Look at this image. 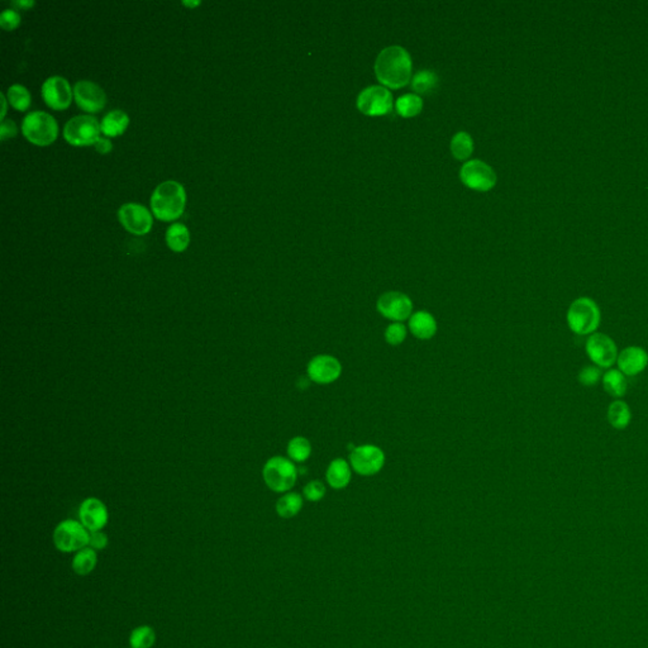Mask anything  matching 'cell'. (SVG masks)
I'll return each instance as SVG.
<instances>
[{"label":"cell","instance_id":"1","mask_svg":"<svg viewBox=\"0 0 648 648\" xmlns=\"http://www.w3.org/2000/svg\"><path fill=\"white\" fill-rule=\"evenodd\" d=\"M375 72L379 81L390 89H399L408 84L412 75V60L400 46L382 49L375 63Z\"/></svg>","mask_w":648,"mask_h":648},{"label":"cell","instance_id":"2","mask_svg":"<svg viewBox=\"0 0 648 648\" xmlns=\"http://www.w3.org/2000/svg\"><path fill=\"white\" fill-rule=\"evenodd\" d=\"M186 193L181 184L177 181H165L156 188L151 197V208L156 217L165 222L174 220L185 209Z\"/></svg>","mask_w":648,"mask_h":648},{"label":"cell","instance_id":"3","mask_svg":"<svg viewBox=\"0 0 648 648\" xmlns=\"http://www.w3.org/2000/svg\"><path fill=\"white\" fill-rule=\"evenodd\" d=\"M567 325L578 336H592L599 328L601 313L592 298L581 296L575 299L566 314Z\"/></svg>","mask_w":648,"mask_h":648},{"label":"cell","instance_id":"4","mask_svg":"<svg viewBox=\"0 0 648 648\" xmlns=\"http://www.w3.org/2000/svg\"><path fill=\"white\" fill-rule=\"evenodd\" d=\"M262 478L270 490L275 493H289L295 485L298 470L290 458L274 456L268 458L264 466Z\"/></svg>","mask_w":648,"mask_h":648},{"label":"cell","instance_id":"5","mask_svg":"<svg viewBox=\"0 0 648 648\" xmlns=\"http://www.w3.org/2000/svg\"><path fill=\"white\" fill-rule=\"evenodd\" d=\"M90 532L84 524L75 519H65L56 526L52 535V541L57 551L64 553H76L88 547Z\"/></svg>","mask_w":648,"mask_h":648},{"label":"cell","instance_id":"6","mask_svg":"<svg viewBox=\"0 0 648 648\" xmlns=\"http://www.w3.org/2000/svg\"><path fill=\"white\" fill-rule=\"evenodd\" d=\"M22 132L33 145L49 146L57 138L58 126L56 120L51 114L32 112L23 120Z\"/></svg>","mask_w":648,"mask_h":648},{"label":"cell","instance_id":"7","mask_svg":"<svg viewBox=\"0 0 648 648\" xmlns=\"http://www.w3.org/2000/svg\"><path fill=\"white\" fill-rule=\"evenodd\" d=\"M100 123L92 115H78L66 123L64 137L72 146H90L98 141Z\"/></svg>","mask_w":648,"mask_h":648},{"label":"cell","instance_id":"8","mask_svg":"<svg viewBox=\"0 0 648 648\" xmlns=\"http://www.w3.org/2000/svg\"><path fill=\"white\" fill-rule=\"evenodd\" d=\"M585 351L592 364L599 368H610L617 364L618 347L614 339L604 333H592L586 341Z\"/></svg>","mask_w":648,"mask_h":648},{"label":"cell","instance_id":"9","mask_svg":"<svg viewBox=\"0 0 648 648\" xmlns=\"http://www.w3.org/2000/svg\"><path fill=\"white\" fill-rule=\"evenodd\" d=\"M350 464L355 472L362 476H373L381 471L385 464V453L375 444L355 447L350 455Z\"/></svg>","mask_w":648,"mask_h":648},{"label":"cell","instance_id":"10","mask_svg":"<svg viewBox=\"0 0 648 648\" xmlns=\"http://www.w3.org/2000/svg\"><path fill=\"white\" fill-rule=\"evenodd\" d=\"M376 309L382 317L402 323L412 317L413 303L408 295L400 291H388L378 299Z\"/></svg>","mask_w":648,"mask_h":648},{"label":"cell","instance_id":"11","mask_svg":"<svg viewBox=\"0 0 648 648\" xmlns=\"http://www.w3.org/2000/svg\"><path fill=\"white\" fill-rule=\"evenodd\" d=\"M357 108L359 112L371 117L385 115L391 112L393 97L388 89L382 86H370L359 94Z\"/></svg>","mask_w":648,"mask_h":648},{"label":"cell","instance_id":"12","mask_svg":"<svg viewBox=\"0 0 648 648\" xmlns=\"http://www.w3.org/2000/svg\"><path fill=\"white\" fill-rule=\"evenodd\" d=\"M460 177L462 183L473 191H490L496 183V175L494 170L489 165H486L485 162L479 160L466 162L461 169Z\"/></svg>","mask_w":648,"mask_h":648},{"label":"cell","instance_id":"13","mask_svg":"<svg viewBox=\"0 0 648 648\" xmlns=\"http://www.w3.org/2000/svg\"><path fill=\"white\" fill-rule=\"evenodd\" d=\"M118 218L128 232L137 236L147 234L154 223L151 213L145 206L134 203L122 205L118 211Z\"/></svg>","mask_w":648,"mask_h":648},{"label":"cell","instance_id":"14","mask_svg":"<svg viewBox=\"0 0 648 648\" xmlns=\"http://www.w3.org/2000/svg\"><path fill=\"white\" fill-rule=\"evenodd\" d=\"M307 373L309 380L313 382L327 385L339 380L342 373V365L339 359L333 356L319 355L310 359L307 367Z\"/></svg>","mask_w":648,"mask_h":648},{"label":"cell","instance_id":"15","mask_svg":"<svg viewBox=\"0 0 648 648\" xmlns=\"http://www.w3.org/2000/svg\"><path fill=\"white\" fill-rule=\"evenodd\" d=\"M79 521L89 532L103 530L109 521V512L104 501L98 498H86L79 507Z\"/></svg>","mask_w":648,"mask_h":648},{"label":"cell","instance_id":"16","mask_svg":"<svg viewBox=\"0 0 648 648\" xmlns=\"http://www.w3.org/2000/svg\"><path fill=\"white\" fill-rule=\"evenodd\" d=\"M74 97L79 108L88 113H98L99 111L106 106V95L104 90L99 85L88 80H81L75 84Z\"/></svg>","mask_w":648,"mask_h":648},{"label":"cell","instance_id":"17","mask_svg":"<svg viewBox=\"0 0 648 648\" xmlns=\"http://www.w3.org/2000/svg\"><path fill=\"white\" fill-rule=\"evenodd\" d=\"M42 97L49 108L55 111H64L71 104L72 90L66 79L52 76L43 83Z\"/></svg>","mask_w":648,"mask_h":648},{"label":"cell","instance_id":"18","mask_svg":"<svg viewBox=\"0 0 648 648\" xmlns=\"http://www.w3.org/2000/svg\"><path fill=\"white\" fill-rule=\"evenodd\" d=\"M620 373L626 376H635L643 373L648 366V353L643 347L629 346L620 351L617 359Z\"/></svg>","mask_w":648,"mask_h":648},{"label":"cell","instance_id":"19","mask_svg":"<svg viewBox=\"0 0 648 648\" xmlns=\"http://www.w3.org/2000/svg\"><path fill=\"white\" fill-rule=\"evenodd\" d=\"M409 330L418 339H430L437 333V321L430 313L419 310L409 318Z\"/></svg>","mask_w":648,"mask_h":648},{"label":"cell","instance_id":"20","mask_svg":"<svg viewBox=\"0 0 648 648\" xmlns=\"http://www.w3.org/2000/svg\"><path fill=\"white\" fill-rule=\"evenodd\" d=\"M351 478H353L351 466L343 458L333 460L328 466L327 473H325L327 483L330 484L331 487L337 489V490L345 489L346 486L350 484Z\"/></svg>","mask_w":648,"mask_h":648},{"label":"cell","instance_id":"21","mask_svg":"<svg viewBox=\"0 0 648 648\" xmlns=\"http://www.w3.org/2000/svg\"><path fill=\"white\" fill-rule=\"evenodd\" d=\"M98 565V552L92 547H85L74 553L71 560V569L79 576H88L95 570Z\"/></svg>","mask_w":648,"mask_h":648},{"label":"cell","instance_id":"22","mask_svg":"<svg viewBox=\"0 0 648 648\" xmlns=\"http://www.w3.org/2000/svg\"><path fill=\"white\" fill-rule=\"evenodd\" d=\"M606 418L614 430H623L631 424L632 412L627 403L617 399L609 404Z\"/></svg>","mask_w":648,"mask_h":648},{"label":"cell","instance_id":"23","mask_svg":"<svg viewBox=\"0 0 648 648\" xmlns=\"http://www.w3.org/2000/svg\"><path fill=\"white\" fill-rule=\"evenodd\" d=\"M601 381H603V388L606 390V394L613 396L615 399H619L627 393V376L620 373L618 368L608 370L603 375Z\"/></svg>","mask_w":648,"mask_h":648},{"label":"cell","instance_id":"24","mask_svg":"<svg viewBox=\"0 0 648 648\" xmlns=\"http://www.w3.org/2000/svg\"><path fill=\"white\" fill-rule=\"evenodd\" d=\"M129 124V117L122 111H112L106 114L100 123L102 132L108 137H117L124 133Z\"/></svg>","mask_w":648,"mask_h":648},{"label":"cell","instance_id":"25","mask_svg":"<svg viewBox=\"0 0 648 648\" xmlns=\"http://www.w3.org/2000/svg\"><path fill=\"white\" fill-rule=\"evenodd\" d=\"M303 508V498L298 493H285L276 501V513L279 517L289 519L300 513Z\"/></svg>","mask_w":648,"mask_h":648},{"label":"cell","instance_id":"26","mask_svg":"<svg viewBox=\"0 0 648 648\" xmlns=\"http://www.w3.org/2000/svg\"><path fill=\"white\" fill-rule=\"evenodd\" d=\"M166 242L174 252H183L191 242L189 229L183 223H174L166 232Z\"/></svg>","mask_w":648,"mask_h":648},{"label":"cell","instance_id":"27","mask_svg":"<svg viewBox=\"0 0 648 648\" xmlns=\"http://www.w3.org/2000/svg\"><path fill=\"white\" fill-rule=\"evenodd\" d=\"M129 647L132 648H152L156 643V632L154 628L148 624H142L134 628L129 634Z\"/></svg>","mask_w":648,"mask_h":648},{"label":"cell","instance_id":"28","mask_svg":"<svg viewBox=\"0 0 648 648\" xmlns=\"http://www.w3.org/2000/svg\"><path fill=\"white\" fill-rule=\"evenodd\" d=\"M311 453V444L305 437L291 438L288 444V455L293 462H304Z\"/></svg>","mask_w":648,"mask_h":648},{"label":"cell","instance_id":"29","mask_svg":"<svg viewBox=\"0 0 648 648\" xmlns=\"http://www.w3.org/2000/svg\"><path fill=\"white\" fill-rule=\"evenodd\" d=\"M423 108L422 99L414 94H407L396 102V111L404 118L414 117L421 113Z\"/></svg>","mask_w":648,"mask_h":648},{"label":"cell","instance_id":"30","mask_svg":"<svg viewBox=\"0 0 648 648\" xmlns=\"http://www.w3.org/2000/svg\"><path fill=\"white\" fill-rule=\"evenodd\" d=\"M8 102L17 111L24 112L31 106V94L29 90L19 84L12 85L7 92Z\"/></svg>","mask_w":648,"mask_h":648},{"label":"cell","instance_id":"31","mask_svg":"<svg viewBox=\"0 0 648 648\" xmlns=\"http://www.w3.org/2000/svg\"><path fill=\"white\" fill-rule=\"evenodd\" d=\"M473 149L472 138L466 132H458L451 142V151L457 160H465L470 157Z\"/></svg>","mask_w":648,"mask_h":648},{"label":"cell","instance_id":"32","mask_svg":"<svg viewBox=\"0 0 648 648\" xmlns=\"http://www.w3.org/2000/svg\"><path fill=\"white\" fill-rule=\"evenodd\" d=\"M437 80V75L433 71L423 70L418 72L413 79L412 88L419 94H427L436 88Z\"/></svg>","mask_w":648,"mask_h":648},{"label":"cell","instance_id":"33","mask_svg":"<svg viewBox=\"0 0 648 648\" xmlns=\"http://www.w3.org/2000/svg\"><path fill=\"white\" fill-rule=\"evenodd\" d=\"M407 334H408V332H407L405 325L400 323V322H394V323L388 325V328L385 331V341L388 342L389 345H402L403 342L407 339Z\"/></svg>","mask_w":648,"mask_h":648},{"label":"cell","instance_id":"34","mask_svg":"<svg viewBox=\"0 0 648 648\" xmlns=\"http://www.w3.org/2000/svg\"><path fill=\"white\" fill-rule=\"evenodd\" d=\"M601 378H603L601 371H600L599 367L595 366V365L583 367L578 375V382L581 385H584V387L597 385L601 380Z\"/></svg>","mask_w":648,"mask_h":648},{"label":"cell","instance_id":"35","mask_svg":"<svg viewBox=\"0 0 648 648\" xmlns=\"http://www.w3.org/2000/svg\"><path fill=\"white\" fill-rule=\"evenodd\" d=\"M303 493L305 499L316 503V501L323 499L324 495H325V486H324L323 483H321L318 480H313V481H310L307 485L304 486Z\"/></svg>","mask_w":648,"mask_h":648},{"label":"cell","instance_id":"36","mask_svg":"<svg viewBox=\"0 0 648 648\" xmlns=\"http://www.w3.org/2000/svg\"><path fill=\"white\" fill-rule=\"evenodd\" d=\"M21 24V15L13 9H6L0 15V26L6 31H13Z\"/></svg>","mask_w":648,"mask_h":648},{"label":"cell","instance_id":"37","mask_svg":"<svg viewBox=\"0 0 648 648\" xmlns=\"http://www.w3.org/2000/svg\"><path fill=\"white\" fill-rule=\"evenodd\" d=\"M109 544V537L106 535V532L103 530H95V532H90V538H89V547H92V550L97 551H103L106 550Z\"/></svg>","mask_w":648,"mask_h":648},{"label":"cell","instance_id":"38","mask_svg":"<svg viewBox=\"0 0 648 648\" xmlns=\"http://www.w3.org/2000/svg\"><path fill=\"white\" fill-rule=\"evenodd\" d=\"M18 132V128L13 120H1V127H0V140L6 141L7 138L15 137Z\"/></svg>","mask_w":648,"mask_h":648},{"label":"cell","instance_id":"39","mask_svg":"<svg viewBox=\"0 0 648 648\" xmlns=\"http://www.w3.org/2000/svg\"><path fill=\"white\" fill-rule=\"evenodd\" d=\"M94 146L97 148L99 154H108V152H111L113 149L112 142L106 140V138H99Z\"/></svg>","mask_w":648,"mask_h":648},{"label":"cell","instance_id":"40","mask_svg":"<svg viewBox=\"0 0 648 648\" xmlns=\"http://www.w3.org/2000/svg\"><path fill=\"white\" fill-rule=\"evenodd\" d=\"M15 7L21 8V9H29V8H32L35 6V1H31V0H17V1H13L12 3Z\"/></svg>","mask_w":648,"mask_h":648},{"label":"cell","instance_id":"41","mask_svg":"<svg viewBox=\"0 0 648 648\" xmlns=\"http://www.w3.org/2000/svg\"><path fill=\"white\" fill-rule=\"evenodd\" d=\"M1 99H3V112H1V120H4V117H6V113H7V102L8 99L4 94H1Z\"/></svg>","mask_w":648,"mask_h":648},{"label":"cell","instance_id":"42","mask_svg":"<svg viewBox=\"0 0 648 648\" xmlns=\"http://www.w3.org/2000/svg\"><path fill=\"white\" fill-rule=\"evenodd\" d=\"M200 4V1H184V6H188V7H197Z\"/></svg>","mask_w":648,"mask_h":648},{"label":"cell","instance_id":"43","mask_svg":"<svg viewBox=\"0 0 648 648\" xmlns=\"http://www.w3.org/2000/svg\"><path fill=\"white\" fill-rule=\"evenodd\" d=\"M127 648H132V647H127Z\"/></svg>","mask_w":648,"mask_h":648}]
</instances>
